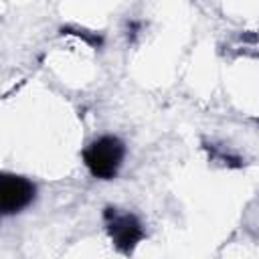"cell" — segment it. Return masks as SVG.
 Wrapping results in <instances>:
<instances>
[{
    "mask_svg": "<svg viewBox=\"0 0 259 259\" xmlns=\"http://www.w3.org/2000/svg\"><path fill=\"white\" fill-rule=\"evenodd\" d=\"M123 144L113 138V136H103L99 140H95L83 154L87 168L91 170L93 176L109 180L117 174V168L121 166L123 160Z\"/></svg>",
    "mask_w": 259,
    "mask_h": 259,
    "instance_id": "1",
    "label": "cell"
},
{
    "mask_svg": "<svg viewBox=\"0 0 259 259\" xmlns=\"http://www.w3.org/2000/svg\"><path fill=\"white\" fill-rule=\"evenodd\" d=\"M105 221H107L109 237L113 239L115 247L125 251V253L132 251L138 245V241L144 237L140 221L130 212H117L115 208H107Z\"/></svg>",
    "mask_w": 259,
    "mask_h": 259,
    "instance_id": "2",
    "label": "cell"
},
{
    "mask_svg": "<svg viewBox=\"0 0 259 259\" xmlns=\"http://www.w3.org/2000/svg\"><path fill=\"white\" fill-rule=\"evenodd\" d=\"M34 184L28 178L6 174L0 182V208L4 214H12L28 206L34 198Z\"/></svg>",
    "mask_w": 259,
    "mask_h": 259,
    "instance_id": "3",
    "label": "cell"
}]
</instances>
